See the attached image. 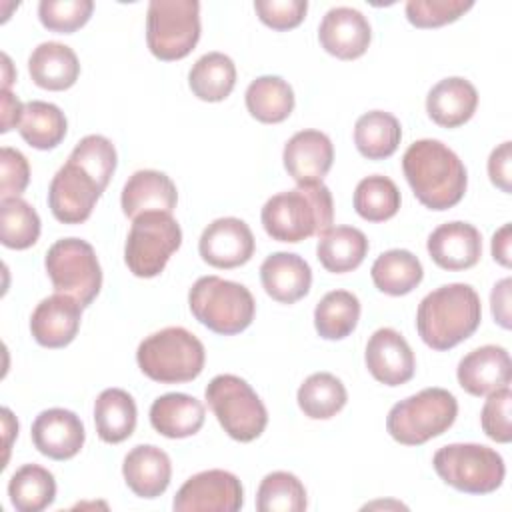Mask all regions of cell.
Returning a JSON list of instances; mask_svg holds the SVG:
<instances>
[{
	"instance_id": "277c9868",
	"label": "cell",
	"mask_w": 512,
	"mask_h": 512,
	"mask_svg": "<svg viewBox=\"0 0 512 512\" xmlns=\"http://www.w3.org/2000/svg\"><path fill=\"white\" fill-rule=\"evenodd\" d=\"M204 344L182 326H168L146 336L136 350L140 370L154 382L194 380L204 368Z\"/></svg>"
},
{
	"instance_id": "83f0119b",
	"label": "cell",
	"mask_w": 512,
	"mask_h": 512,
	"mask_svg": "<svg viewBox=\"0 0 512 512\" xmlns=\"http://www.w3.org/2000/svg\"><path fill=\"white\" fill-rule=\"evenodd\" d=\"M366 254L368 238L354 226H330L318 236L316 256L328 272H350L362 264Z\"/></svg>"
},
{
	"instance_id": "8fae6325",
	"label": "cell",
	"mask_w": 512,
	"mask_h": 512,
	"mask_svg": "<svg viewBox=\"0 0 512 512\" xmlns=\"http://www.w3.org/2000/svg\"><path fill=\"white\" fill-rule=\"evenodd\" d=\"M52 286L88 306L102 288V268L92 244L80 238L56 240L44 258Z\"/></svg>"
},
{
	"instance_id": "d590c367",
	"label": "cell",
	"mask_w": 512,
	"mask_h": 512,
	"mask_svg": "<svg viewBox=\"0 0 512 512\" xmlns=\"http://www.w3.org/2000/svg\"><path fill=\"white\" fill-rule=\"evenodd\" d=\"M300 410L312 420H328L336 416L346 400L348 392L340 378L330 372L310 374L298 388L296 394Z\"/></svg>"
},
{
	"instance_id": "603a6c76",
	"label": "cell",
	"mask_w": 512,
	"mask_h": 512,
	"mask_svg": "<svg viewBox=\"0 0 512 512\" xmlns=\"http://www.w3.org/2000/svg\"><path fill=\"white\" fill-rule=\"evenodd\" d=\"M122 474L136 496L158 498L172 478L170 456L154 444H138L124 456Z\"/></svg>"
},
{
	"instance_id": "44dd1931",
	"label": "cell",
	"mask_w": 512,
	"mask_h": 512,
	"mask_svg": "<svg viewBox=\"0 0 512 512\" xmlns=\"http://www.w3.org/2000/svg\"><path fill=\"white\" fill-rule=\"evenodd\" d=\"M430 258L444 270L472 268L482 256V236L468 222H446L432 230L426 242Z\"/></svg>"
},
{
	"instance_id": "1f68e13d",
	"label": "cell",
	"mask_w": 512,
	"mask_h": 512,
	"mask_svg": "<svg viewBox=\"0 0 512 512\" xmlns=\"http://www.w3.org/2000/svg\"><path fill=\"white\" fill-rule=\"evenodd\" d=\"M402 128L396 116L384 110H370L354 124V144L368 160H384L392 156L400 144Z\"/></svg>"
},
{
	"instance_id": "f35d334b",
	"label": "cell",
	"mask_w": 512,
	"mask_h": 512,
	"mask_svg": "<svg viewBox=\"0 0 512 512\" xmlns=\"http://www.w3.org/2000/svg\"><path fill=\"white\" fill-rule=\"evenodd\" d=\"M40 236L38 212L20 196L0 200V240L6 248L24 250Z\"/></svg>"
},
{
	"instance_id": "9c48e42d",
	"label": "cell",
	"mask_w": 512,
	"mask_h": 512,
	"mask_svg": "<svg viewBox=\"0 0 512 512\" xmlns=\"http://www.w3.org/2000/svg\"><path fill=\"white\" fill-rule=\"evenodd\" d=\"M180 244L182 230L170 212H144L132 220L124 244L126 266L138 278H154Z\"/></svg>"
},
{
	"instance_id": "816d5d0a",
	"label": "cell",
	"mask_w": 512,
	"mask_h": 512,
	"mask_svg": "<svg viewBox=\"0 0 512 512\" xmlns=\"http://www.w3.org/2000/svg\"><path fill=\"white\" fill-rule=\"evenodd\" d=\"M2 426H4V432H6V450L10 448V440L14 434H18V422L12 418V412L8 408H2Z\"/></svg>"
},
{
	"instance_id": "9a60e30c",
	"label": "cell",
	"mask_w": 512,
	"mask_h": 512,
	"mask_svg": "<svg viewBox=\"0 0 512 512\" xmlns=\"http://www.w3.org/2000/svg\"><path fill=\"white\" fill-rule=\"evenodd\" d=\"M368 372L386 386H400L414 376L416 360L406 338L394 328H378L364 352Z\"/></svg>"
},
{
	"instance_id": "8d00e7d4",
	"label": "cell",
	"mask_w": 512,
	"mask_h": 512,
	"mask_svg": "<svg viewBox=\"0 0 512 512\" xmlns=\"http://www.w3.org/2000/svg\"><path fill=\"white\" fill-rule=\"evenodd\" d=\"M360 318V300L348 290H332L314 308L316 332L326 340H342L354 332Z\"/></svg>"
},
{
	"instance_id": "bcb514c9",
	"label": "cell",
	"mask_w": 512,
	"mask_h": 512,
	"mask_svg": "<svg viewBox=\"0 0 512 512\" xmlns=\"http://www.w3.org/2000/svg\"><path fill=\"white\" fill-rule=\"evenodd\" d=\"M30 180V166L26 156L10 146L0 150V194L2 198L20 196Z\"/></svg>"
},
{
	"instance_id": "484cf974",
	"label": "cell",
	"mask_w": 512,
	"mask_h": 512,
	"mask_svg": "<svg viewBox=\"0 0 512 512\" xmlns=\"http://www.w3.org/2000/svg\"><path fill=\"white\" fill-rule=\"evenodd\" d=\"M150 424L166 438L194 436L204 424V404L184 392L162 394L150 406Z\"/></svg>"
},
{
	"instance_id": "7c38bea8",
	"label": "cell",
	"mask_w": 512,
	"mask_h": 512,
	"mask_svg": "<svg viewBox=\"0 0 512 512\" xmlns=\"http://www.w3.org/2000/svg\"><path fill=\"white\" fill-rule=\"evenodd\" d=\"M102 192L100 184L84 168L68 160L50 180L48 206L56 220L80 224L90 218Z\"/></svg>"
},
{
	"instance_id": "681fc988",
	"label": "cell",
	"mask_w": 512,
	"mask_h": 512,
	"mask_svg": "<svg viewBox=\"0 0 512 512\" xmlns=\"http://www.w3.org/2000/svg\"><path fill=\"white\" fill-rule=\"evenodd\" d=\"M24 112V104L6 88H2V128L0 132H8L20 124Z\"/></svg>"
},
{
	"instance_id": "5bb4252c",
	"label": "cell",
	"mask_w": 512,
	"mask_h": 512,
	"mask_svg": "<svg viewBox=\"0 0 512 512\" xmlns=\"http://www.w3.org/2000/svg\"><path fill=\"white\" fill-rule=\"evenodd\" d=\"M198 252L214 268H236L252 258L254 234L240 218H216L202 230Z\"/></svg>"
},
{
	"instance_id": "836d02e7",
	"label": "cell",
	"mask_w": 512,
	"mask_h": 512,
	"mask_svg": "<svg viewBox=\"0 0 512 512\" xmlns=\"http://www.w3.org/2000/svg\"><path fill=\"white\" fill-rule=\"evenodd\" d=\"M68 130L64 112L44 100H30L24 104V112L18 124V132L26 144L38 150L56 148Z\"/></svg>"
},
{
	"instance_id": "b9f144b4",
	"label": "cell",
	"mask_w": 512,
	"mask_h": 512,
	"mask_svg": "<svg viewBox=\"0 0 512 512\" xmlns=\"http://www.w3.org/2000/svg\"><path fill=\"white\" fill-rule=\"evenodd\" d=\"M92 10V0H42L38 4V18L44 28L70 34L88 22Z\"/></svg>"
},
{
	"instance_id": "7a4b0ae2",
	"label": "cell",
	"mask_w": 512,
	"mask_h": 512,
	"mask_svg": "<svg viewBox=\"0 0 512 512\" xmlns=\"http://www.w3.org/2000/svg\"><path fill=\"white\" fill-rule=\"evenodd\" d=\"M482 320L478 292L464 282L444 284L428 292L416 312V328L424 344L450 350L476 332Z\"/></svg>"
},
{
	"instance_id": "4fadbf2b",
	"label": "cell",
	"mask_w": 512,
	"mask_h": 512,
	"mask_svg": "<svg viewBox=\"0 0 512 512\" xmlns=\"http://www.w3.org/2000/svg\"><path fill=\"white\" fill-rule=\"evenodd\" d=\"M244 504V490L240 480L226 470H204L190 476L174 496L172 508L188 510H216L236 512Z\"/></svg>"
},
{
	"instance_id": "ba28073f",
	"label": "cell",
	"mask_w": 512,
	"mask_h": 512,
	"mask_svg": "<svg viewBox=\"0 0 512 512\" xmlns=\"http://www.w3.org/2000/svg\"><path fill=\"white\" fill-rule=\"evenodd\" d=\"M204 396L230 438L252 442L264 432L268 424L266 406L244 378L218 374L208 382Z\"/></svg>"
},
{
	"instance_id": "2e32d148",
	"label": "cell",
	"mask_w": 512,
	"mask_h": 512,
	"mask_svg": "<svg viewBox=\"0 0 512 512\" xmlns=\"http://www.w3.org/2000/svg\"><path fill=\"white\" fill-rule=\"evenodd\" d=\"M370 38L372 28L368 18L350 6L330 8L318 26L320 46L340 60L362 56L368 50Z\"/></svg>"
},
{
	"instance_id": "f1b7e54d",
	"label": "cell",
	"mask_w": 512,
	"mask_h": 512,
	"mask_svg": "<svg viewBox=\"0 0 512 512\" xmlns=\"http://www.w3.org/2000/svg\"><path fill=\"white\" fill-rule=\"evenodd\" d=\"M136 416V402L122 388H106L94 402V424L102 442L118 444L130 438L136 428Z\"/></svg>"
},
{
	"instance_id": "8992f818",
	"label": "cell",
	"mask_w": 512,
	"mask_h": 512,
	"mask_svg": "<svg viewBox=\"0 0 512 512\" xmlns=\"http://www.w3.org/2000/svg\"><path fill=\"white\" fill-rule=\"evenodd\" d=\"M458 402L444 388H424L396 402L386 418L388 434L406 446H420L444 434L456 420Z\"/></svg>"
},
{
	"instance_id": "7402d4cb",
	"label": "cell",
	"mask_w": 512,
	"mask_h": 512,
	"mask_svg": "<svg viewBox=\"0 0 512 512\" xmlns=\"http://www.w3.org/2000/svg\"><path fill=\"white\" fill-rule=\"evenodd\" d=\"M260 282L272 300L294 304L308 294L312 270L310 264L294 252H274L260 266Z\"/></svg>"
},
{
	"instance_id": "4dcf8cb0",
	"label": "cell",
	"mask_w": 512,
	"mask_h": 512,
	"mask_svg": "<svg viewBox=\"0 0 512 512\" xmlns=\"http://www.w3.org/2000/svg\"><path fill=\"white\" fill-rule=\"evenodd\" d=\"M244 100L248 112L264 124H278L294 110L292 86L284 78L272 74L252 80L246 88Z\"/></svg>"
},
{
	"instance_id": "c3c4849f",
	"label": "cell",
	"mask_w": 512,
	"mask_h": 512,
	"mask_svg": "<svg viewBox=\"0 0 512 512\" xmlns=\"http://www.w3.org/2000/svg\"><path fill=\"white\" fill-rule=\"evenodd\" d=\"M510 278H502L498 284H494L492 294H490V304H492V316L502 328H510Z\"/></svg>"
},
{
	"instance_id": "4316f807",
	"label": "cell",
	"mask_w": 512,
	"mask_h": 512,
	"mask_svg": "<svg viewBox=\"0 0 512 512\" xmlns=\"http://www.w3.org/2000/svg\"><path fill=\"white\" fill-rule=\"evenodd\" d=\"M28 72L32 82L44 90H66L78 80L80 62L70 46L48 40L32 50Z\"/></svg>"
},
{
	"instance_id": "7bdbcfd3",
	"label": "cell",
	"mask_w": 512,
	"mask_h": 512,
	"mask_svg": "<svg viewBox=\"0 0 512 512\" xmlns=\"http://www.w3.org/2000/svg\"><path fill=\"white\" fill-rule=\"evenodd\" d=\"M472 6V0H408L406 18L416 28H436L458 20Z\"/></svg>"
},
{
	"instance_id": "6da1fadb",
	"label": "cell",
	"mask_w": 512,
	"mask_h": 512,
	"mask_svg": "<svg viewBox=\"0 0 512 512\" xmlns=\"http://www.w3.org/2000/svg\"><path fill=\"white\" fill-rule=\"evenodd\" d=\"M402 170L414 196L430 210H448L466 192V168L458 154L440 140L412 142L402 156Z\"/></svg>"
},
{
	"instance_id": "ffe728a7",
	"label": "cell",
	"mask_w": 512,
	"mask_h": 512,
	"mask_svg": "<svg viewBox=\"0 0 512 512\" xmlns=\"http://www.w3.org/2000/svg\"><path fill=\"white\" fill-rule=\"evenodd\" d=\"M286 172L298 184L322 182L334 160V146L320 130H300L284 144Z\"/></svg>"
},
{
	"instance_id": "d4e9b609",
	"label": "cell",
	"mask_w": 512,
	"mask_h": 512,
	"mask_svg": "<svg viewBox=\"0 0 512 512\" xmlns=\"http://www.w3.org/2000/svg\"><path fill=\"white\" fill-rule=\"evenodd\" d=\"M478 106L474 84L462 76H450L436 82L426 96L428 116L444 128L462 126L472 118Z\"/></svg>"
},
{
	"instance_id": "e575fe53",
	"label": "cell",
	"mask_w": 512,
	"mask_h": 512,
	"mask_svg": "<svg viewBox=\"0 0 512 512\" xmlns=\"http://www.w3.org/2000/svg\"><path fill=\"white\" fill-rule=\"evenodd\" d=\"M8 496L18 512H40L56 498V480L38 464L20 466L8 482Z\"/></svg>"
},
{
	"instance_id": "ee69618b",
	"label": "cell",
	"mask_w": 512,
	"mask_h": 512,
	"mask_svg": "<svg viewBox=\"0 0 512 512\" xmlns=\"http://www.w3.org/2000/svg\"><path fill=\"white\" fill-rule=\"evenodd\" d=\"M510 408H512V392L508 386L488 394V400L480 412V424L484 434L500 444L510 442L512 426H510Z\"/></svg>"
},
{
	"instance_id": "cb8c5ba5",
	"label": "cell",
	"mask_w": 512,
	"mask_h": 512,
	"mask_svg": "<svg viewBox=\"0 0 512 512\" xmlns=\"http://www.w3.org/2000/svg\"><path fill=\"white\" fill-rule=\"evenodd\" d=\"M178 192L176 184L160 170H138L134 172L120 196L122 212L128 218H136L144 212H170L176 208Z\"/></svg>"
},
{
	"instance_id": "f546056e",
	"label": "cell",
	"mask_w": 512,
	"mask_h": 512,
	"mask_svg": "<svg viewBox=\"0 0 512 512\" xmlns=\"http://www.w3.org/2000/svg\"><path fill=\"white\" fill-rule=\"evenodd\" d=\"M370 276L380 292L390 296H402L412 292L422 282L424 268L410 250L392 248L382 252L374 260Z\"/></svg>"
},
{
	"instance_id": "ac0fdd59",
	"label": "cell",
	"mask_w": 512,
	"mask_h": 512,
	"mask_svg": "<svg viewBox=\"0 0 512 512\" xmlns=\"http://www.w3.org/2000/svg\"><path fill=\"white\" fill-rule=\"evenodd\" d=\"M458 384L472 396H488L512 380V362L506 348L486 344L470 350L456 368Z\"/></svg>"
},
{
	"instance_id": "74e56055",
	"label": "cell",
	"mask_w": 512,
	"mask_h": 512,
	"mask_svg": "<svg viewBox=\"0 0 512 512\" xmlns=\"http://www.w3.org/2000/svg\"><path fill=\"white\" fill-rule=\"evenodd\" d=\"M400 208V190L388 176L362 178L354 190V210L368 222H384Z\"/></svg>"
},
{
	"instance_id": "60d3db41",
	"label": "cell",
	"mask_w": 512,
	"mask_h": 512,
	"mask_svg": "<svg viewBox=\"0 0 512 512\" xmlns=\"http://www.w3.org/2000/svg\"><path fill=\"white\" fill-rule=\"evenodd\" d=\"M68 160L78 164L80 168H84L100 184V188L106 190V186L116 170L118 156H116L114 144L106 136L88 134L74 146Z\"/></svg>"
},
{
	"instance_id": "3957f363",
	"label": "cell",
	"mask_w": 512,
	"mask_h": 512,
	"mask_svg": "<svg viewBox=\"0 0 512 512\" xmlns=\"http://www.w3.org/2000/svg\"><path fill=\"white\" fill-rule=\"evenodd\" d=\"M260 220L266 234L278 242L296 244L320 236L334 220L332 192L324 182L298 184L294 190L270 196Z\"/></svg>"
},
{
	"instance_id": "30bf717a",
	"label": "cell",
	"mask_w": 512,
	"mask_h": 512,
	"mask_svg": "<svg viewBox=\"0 0 512 512\" xmlns=\"http://www.w3.org/2000/svg\"><path fill=\"white\" fill-rule=\"evenodd\" d=\"M200 38L198 0H152L146 14V42L160 60H180Z\"/></svg>"
},
{
	"instance_id": "d6986e66",
	"label": "cell",
	"mask_w": 512,
	"mask_h": 512,
	"mask_svg": "<svg viewBox=\"0 0 512 512\" xmlns=\"http://www.w3.org/2000/svg\"><path fill=\"white\" fill-rule=\"evenodd\" d=\"M32 442L36 450L52 460H68L84 446V424L66 408L42 410L32 422Z\"/></svg>"
},
{
	"instance_id": "d6a6232c",
	"label": "cell",
	"mask_w": 512,
	"mask_h": 512,
	"mask_svg": "<svg viewBox=\"0 0 512 512\" xmlns=\"http://www.w3.org/2000/svg\"><path fill=\"white\" fill-rule=\"evenodd\" d=\"M236 84V66L224 52H208L200 56L190 72L188 86L192 94L204 102L224 100Z\"/></svg>"
},
{
	"instance_id": "e0dca14e",
	"label": "cell",
	"mask_w": 512,
	"mask_h": 512,
	"mask_svg": "<svg viewBox=\"0 0 512 512\" xmlns=\"http://www.w3.org/2000/svg\"><path fill=\"white\" fill-rule=\"evenodd\" d=\"M82 304L68 294H52L40 300L30 316V332L40 346H68L80 328Z\"/></svg>"
},
{
	"instance_id": "ab89813d",
	"label": "cell",
	"mask_w": 512,
	"mask_h": 512,
	"mask_svg": "<svg viewBox=\"0 0 512 512\" xmlns=\"http://www.w3.org/2000/svg\"><path fill=\"white\" fill-rule=\"evenodd\" d=\"M306 504L304 484L284 470L266 474L256 492V508L260 512H302Z\"/></svg>"
},
{
	"instance_id": "f907efd6",
	"label": "cell",
	"mask_w": 512,
	"mask_h": 512,
	"mask_svg": "<svg viewBox=\"0 0 512 512\" xmlns=\"http://www.w3.org/2000/svg\"><path fill=\"white\" fill-rule=\"evenodd\" d=\"M492 256L504 268H510V224L500 226L492 236Z\"/></svg>"
},
{
	"instance_id": "f6af8a7d",
	"label": "cell",
	"mask_w": 512,
	"mask_h": 512,
	"mask_svg": "<svg viewBox=\"0 0 512 512\" xmlns=\"http://www.w3.org/2000/svg\"><path fill=\"white\" fill-rule=\"evenodd\" d=\"M258 18L274 30H290L298 26L308 10L306 0H256Z\"/></svg>"
},
{
	"instance_id": "5b68a950",
	"label": "cell",
	"mask_w": 512,
	"mask_h": 512,
	"mask_svg": "<svg viewBox=\"0 0 512 512\" xmlns=\"http://www.w3.org/2000/svg\"><path fill=\"white\" fill-rule=\"evenodd\" d=\"M188 306L202 326L222 336L246 330L256 312L252 292L244 284L220 276L198 278L188 292Z\"/></svg>"
},
{
	"instance_id": "52a82bcc",
	"label": "cell",
	"mask_w": 512,
	"mask_h": 512,
	"mask_svg": "<svg viewBox=\"0 0 512 512\" xmlns=\"http://www.w3.org/2000/svg\"><path fill=\"white\" fill-rule=\"evenodd\" d=\"M432 466L448 486L466 494H490L502 486L506 476L504 458L494 448L474 442L438 448Z\"/></svg>"
},
{
	"instance_id": "7dc6e473",
	"label": "cell",
	"mask_w": 512,
	"mask_h": 512,
	"mask_svg": "<svg viewBox=\"0 0 512 512\" xmlns=\"http://www.w3.org/2000/svg\"><path fill=\"white\" fill-rule=\"evenodd\" d=\"M510 166H512V142H502L490 152L488 158V176L494 186H498L502 192H510Z\"/></svg>"
}]
</instances>
